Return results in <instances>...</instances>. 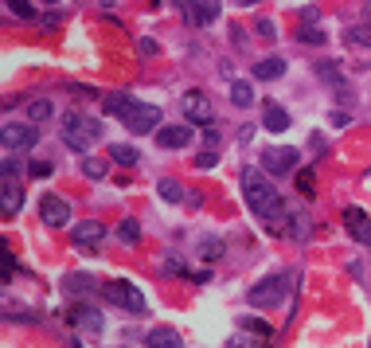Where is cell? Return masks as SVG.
<instances>
[{
    "label": "cell",
    "mask_w": 371,
    "mask_h": 348,
    "mask_svg": "<svg viewBox=\"0 0 371 348\" xmlns=\"http://www.w3.org/2000/svg\"><path fill=\"white\" fill-rule=\"evenodd\" d=\"M137 51H141L145 59H153V55L161 51V44H156V39H148V36H145V39H137Z\"/></svg>",
    "instance_id": "ab89813d"
},
{
    "label": "cell",
    "mask_w": 371,
    "mask_h": 348,
    "mask_svg": "<svg viewBox=\"0 0 371 348\" xmlns=\"http://www.w3.org/2000/svg\"><path fill=\"white\" fill-rule=\"evenodd\" d=\"M0 204H4V215H16L24 208V188L20 180H4V188H0Z\"/></svg>",
    "instance_id": "2e32d148"
},
{
    "label": "cell",
    "mask_w": 371,
    "mask_h": 348,
    "mask_svg": "<svg viewBox=\"0 0 371 348\" xmlns=\"http://www.w3.org/2000/svg\"><path fill=\"white\" fill-rule=\"evenodd\" d=\"M285 74V59H258L254 63V79H262V82H274V79H282Z\"/></svg>",
    "instance_id": "e0dca14e"
},
{
    "label": "cell",
    "mask_w": 371,
    "mask_h": 348,
    "mask_svg": "<svg viewBox=\"0 0 371 348\" xmlns=\"http://www.w3.org/2000/svg\"><path fill=\"white\" fill-rule=\"evenodd\" d=\"M28 172H31V177H36V180L51 177V161H31V164H28Z\"/></svg>",
    "instance_id": "f35d334b"
},
{
    "label": "cell",
    "mask_w": 371,
    "mask_h": 348,
    "mask_svg": "<svg viewBox=\"0 0 371 348\" xmlns=\"http://www.w3.org/2000/svg\"><path fill=\"white\" fill-rule=\"evenodd\" d=\"M94 286H98V282L90 274H67V278H63V289H67V294H90Z\"/></svg>",
    "instance_id": "603a6c76"
},
{
    "label": "cell",
    "mask_w": 371,
    "mask_h": 348,
    "mask_svg": "<svg viewBox=\"0 0 371 348\" xmlns=\"http://www.w3.org/2000/svg\"><path fill=\"white\" fill-rule=\"evenodd\" d=\"M71 321L78 325V333H90V337H98L106 329V321H102V313L94 309V305H86V302H74V309H71Z\"/></svg>",
    "instance_id": "30bf717a"
},
{
    "label": "cell",
    "mask_w": 371,
    "mask_h": 348,
    "mask_svg": "<svg viewBox=\"0 0 371 348\" xmlns=\"http://www.w3.org/2000/svg\"><path fill=\"white\" fill-rule=\"evenodd\" d=\"M243 329L250 337H258V341H270V337H274V329H270L266 321H258V317H243Z\"/></svg>",
    "instance_id": "4316f807"
},
{
    "label": "cell",
    "mask_w": 371,
    "mask_h": 348,
    "mask_svg": "<svg viewBox=\"0 0 371 348\" xmlns=\"http://www.w3.org/2000/svg\"><path fill=\"white\" fill-rule=\"evenodd\" d=\"M348 39H352L356 47H371V20H367V24H356V28L348 31Z\"/></svg>",
    "instance_id": "f546056e"
},
{
    "label": "cell",
    "mask_w": 371,
    "mask_h": 348,
    "mask_svg": "<svg viewBox=\"0 0 371 348\" xmlns=\"http://www.w3.org/2000/svg\"><path fill=\"white\" fill-rule=\"evenodd\" d=\"M4 4H8V12L20 16V20H39V16H36V4H31V0H4Z\"/></svg>",
    "instance_id": "83f0119b"
},
{
    "label": "cell",
    "mask_w": 371,
    "mask_h": 348,
    "mask_svg": "<svg viewBox=\"0 0 371 348\" xmlns=\"http://www.w3.org/2000/svg\"><path fill=\"white\" fill-rule=\"evenodd\" d=\"M243 196L266 227H278V231L285 227V204L278 196L274 180L266 177V169H243Z\"/></svg>",
    "instance_id": "6da1fadb"
},
{
    "label": "cell",
    "mask_w": 371,
    "mask_h": 348,
    "mask_svg": "<svg viewBox=\"0 0 371 348\" xmlns=\"http://www.w3.org/2000/svg\"><path fill=\"white\" fill-rule=\"evenodd\" d=\"M39 219H44L47 227H67V219H71V204L63 200V196L47 192L44 200H39Z\"/></svg>",
    "instance_id": "9c48e42d"
},
{
    "label": "cell",
    "mask_w": 371,
    "mask_h": 348,
    "mask_svg": "<svg viewBox=\"0 0 371 348\" xmlns=\"http://www.w3.org/2000/svg\"><path fill=\"white\" fill-rule=\"evenodd\" d=\"M0 145H4L8 153H20V149L39 145V134H36L31 121H8V126L0 129Z\"/></svg>",
    "instance_id": "8992f818"
},
{
    "label": "cell",
    "mask_w": 371,
    "mask_h": 348,
    "mask_svg": "<svg viewBox=\"0 0 371 348\" xmlns=\"http://www.w3.org/2000/svg\"><path fill=\"white\" fill-rule=\"evenodd\" d=\"M309 231H312L309 215H301V212H297L293 219H290V227H285V235H290V239H297V243H305V239H309Z\"/></svg>",
    "instance_id": "d4e9b609"
},
{
    "label": "cell",
    "mask_w": 371,
    "mask_h": 348,
    "mask_svg": "<svg viewBox=\"0 0 371 348\" xmlns=\"http://www.w3.org/2000/svg\"><path fill=\"white\" fill-rule=\"evenodd\" d=\"M200 254H203V259H219V254H223V239H203Z\"/></svg>",
    "instance_id": "d6a6232c"
},
{
    "label": "cell",
    "mask_w": 371,
    "mask_h": 348,
    "mask_svg": "<svg viewBox=\"0 0 371 348\" xmlns=\"http://www.w3.org/2000/svg\"><path fill=\"white\" fill-rule=\"evenodd\" d=\"M297 39H301V44H325V31H320V28H305V24H301V31H297Z\"/></svg>",
    "instance_id": "1f68e13d"
},
{
    "label": "cell",
    "mask_w": 371,
    "mask_h": 348,
    "mask_svg": "<svg viewBox=\"0 0 371 348\" xmlns=\"http://www.w3.org/2000/svg\"><path fill=\"white\" fill-rule=\"evenodd\" d=\"M47 4H55V0H47Z\"/></svg>",
    "instance_id": "7dc6e473"
},
{
    "label": "cell",
    "mask_w": 371,
    "mask_h": 348,
    "mask_svg": "<svg viewBox=\"0 0 371 348\" xmlns=\"http://www.w3.org/2000/svg\"><path fill=\"white\" fill-rule=\"evenodd\" d=\"M195 4H200V12H203V20H208V24H215V20H219V12H223L219 0H195Z\"/></svg>",
    "instance_id": "4dcf8cb0"
},
{
    "label": "cell",
    "mask_w": 371,
    "mask_h": 348,
    "mask_svg": "<svg viewBox=\"0 0 371 348\" xmlns=\"http://www.w3.org/2000/svg\"><path fill=\"white\" fill-rule=\"evenodd\" d=\"M55 24H59V16H55V12L39 16V28H44V31H55Z\"/></svg>",
    "instance_id": "ee69618b"
},
{
    "label": "cell",
    "mask_w": 371,
    "mask_h": 348,
    "mask_svg": "<svg viewBox=\"0 0 371 348\" xmlns=\"http://www.w3.org/2000/svg\"><path fill=\"white\" fill-rule=\"evenodd\" d=\"M317 16H320V8H317V4H309V8H301V20H305V24H309V28H312V24H317Z\"/></svg>",
    "instance_id": "b9f144b4"
},
{
    "label": "cell",
    "mask_w": 371,
    "mask_h": 348,
    "mask_svg": "<svg viewBox=\"0 0 371 348\" xmlns=\"http://www.w3.org/2000/svg\"><path fill=\"white\" fill-rule=\"evenodd\" d=\"M102 121L98 118H90V114H63V121H59V134H63V145H71V149H78V153H86L90 145H94L98 137H102Z\"/></svg>",
    "instance_id": "7a4b0ae2"
},
{
    "label": "cell",
    "mask_w": 371,
    "mask_h": 348,
    "mask_svg": "<svg viewBox=\"0 0 371 348\" xmlns=\"http://www.w3.org/2000/svg\"><path fill=\"white\" fill-rule=\"evenodd\" d=\"M106 297H110L118 309H126V313H133V317H141V313H148V302H145V294L133 286V282H126V278H113V282H106Z\"/></svg>",
    "instance_id": "277c9868"
},
{
    "label": "cell",
    "mask_w": 371,
    "mask_h": 348,
    "mask_svg": "<svg viewBox=\"0 0 371 348\" xmlns=\"http://www.w3.org/2000/svg\"><path fill=\"white\" fill-rule=\"evenodd\" d=\"M118 239L126 247H137V243H141V223H137V219H121L118 223Z\"/></svg>",
    "instance_id": "cb8c5ba5"
},
{
    "label": "cell",
    "mask_w": 371,
    "mask_h": 348,
    "mask_svg": "<svg viewBox=\"0 0 371 348\" xmlns=\"http://www.w3.org/2000/svg\"><path fill=\"white\" fill-rule=\"evenodd\" d=\"M297 188H301V192L309 196V200H312V196H317V184H312V172H309V169H305L301 177H297Z\"/></svg>",
    "instance_id": "d590c367"
},
{
    "label": "cell",
    "mask_w": 371,
    "mask_h": 348,
    "mask_svg": "<svg viewBox=\"0 0 371 348\" xmlns=\"http://www.w3.org/2000/svg\"><path fill=\"white\" fill-rule=\"evenodd\" d=\"M344 227H348V235L356 239V243H364V247H371V219H367V212L364 208H344Z\"/></svg>",
    "instance_id": "8fae6325"
},
{
    "label": "cell",
    "mask_w": 371,
    "mask_h": 348,
    "mask_svg": "<svg viewBox=\"0 0 371 348\" xmlns=\"http://www.w3.org/2000/svg\"><path fill=\"white\" fill-rule=\"evenodd\" d=\"M102 239H106V223L102 219H86V223L74 227V247H78V251H94Z\"/></svg>",
    "instance_id": "7c38bea8"
},
{
    "label": "cell",
    "mask_w": 371,
    "mask_h": 348,
    "mask_svg": "<svg viewBox=\"0 0 371 348\" xmlns=\"http://www.w3.org/2000/svg\"><path fill=\"white\" fill-rule=\"evenodd\" d=\"M24 177V161H16V156H4V180H20Z\"/></svg>",
    "instance_id": "836d02e7"
},
{
    "label": "cell",
    "mask_w": 371,
    "mask_h": 348,
    "mask_svg": "<svg viewBox=\"0 0 371 348\" xmlns=\"http://www.w3.org/2000/svg\"><path fill=\"white\" fill-rule=\"evenodd\" d=\"M262 129H270V134H285V129H290V114H285L278 102H266V114H262Z\"/></svg>",
    "instance_id": "5bb4252c"
},
{
    "label": "cell",
    "mask_w": 371,
    "mask_h": 348,
    "mask_svg": "<svg viewBox=\"0 0 371 348\" xmlns=\"http://www.w3.org/2000/svg\"><path fill=\"white\" fill-rule=\"evenodd\" d=\"M254 31H258L262 39H274V36H278V24H274V20H266V16H262V20L254 24Z\"/></svg>",
    "instance_id": "e575fe53"
},
{
    "label": "cell",
    "mask_w": 371,
    "mask_h": 348,
    "mask_svg": "<svg viewBox=\"0 0 371 348\" xmlns=\"http://www.w3.org/2000/svg\"><path fill=\"white\" fill-rule=\"evenodd\" d=\"M215 164H219V153H215V149H208V153L195 156V169H215Z\"/></svg>",
    "instance_id": "74e56055"
},
{
    "label": "cell",
    "mask_w": 371,
    "mask_h": 348,
    "mask_svg": "<svg viewBox=\"0 0 371 348\" xmlns=\"http://www.w3.org/2000/svg\"><path fill=\"white\" fill-rule=\"evenodd\" d=\"M156 145H161V149L192 145V126H161V129H156Z\"/></svg>",
    "instance_id": "4fadbf2b"
},
{
    "label": "cell",
    "mask_w": 371,
    "mask_h": 348,
    "mask_svg": "<svg viewBox=\"0 0 371 348\" xmlns=\"http://www.w3.org/2000/svg\"><path fill=\"white\" fill-rule=\"evenodd\" d=\"M148 4H161V0H148Z\"/></svg>",
    "instance_id": "bcb514c9"
},
{
    "label": "cell",
    "mask_w": 371,
    "mask_h": 348,
    "mask_svg": "<svg viewBox=\"0 0 371 348\" xmlns=\"http://www.w3.org/2000/svg\"><path fill=\"white\" fill-rule=\"evenodd\" d=\"M328 121H332L336 129H344V126H348V121H352V114H344V110H332V114H328Z\"/></svg>",
    "instance_id": "60d3db41"
},
{
    "label": "cell",
    "mask_w": 371,
    "mask_h": 348,
    "mask_svg": "<svg viewBox=\"0 0 371 348\" xmlns=\"http://www.w3.org/2000/svg\"><path fill=\"white\" fill-rule=\"evenodd\" d=\"M297 161H301V153H297L293 145H274V149L262 153V169H266L270 177H285V172H293Z\"/></svg>",
    "instance_id": "52a82bcc"
},
{
    "label": "cell",
    "mask_w": 371,
    "mask_h": 348,
    "mask_svg": "<svg viewBox=\"0 0 371 348\" xmlns=\"http://www.w3.org/2000/svg\"><path fill=\"white\" fill-rule=\"evenodd\" d=\"M110 161H118V164H137V161H141V153H137L133 145H110Z\"/></svg>",
    "instance_id": "484cf974"
},
{
    "label": "cell",
    "mask_w": 371,
    "mask_h": 348,
    "mask_svg": "<svg viewBox=\"0 0 371 348\" xmlns=\"http://www.w3.org/2000/svg\"><path fill=\"white\" fill-rule=\"evenodd\" d=\"M145 344L148 348H184V341H180V333H176V329H148V333H145Z\"/></svg>",
    "instance_id": "9a60e30c"
},
{
    "label": "cell",
    "mask_w": 371,
    "mask_h": 348,
    "mask_svg": "<svg viewBox=\"0 0 371 348\" xmlns=\"http://www.w3.org/2000/svg\"><path fill=\"white\" fill-rule=\"evenodd\" d=\"M317 74H320V79H328V82H340V71H336V63H317Z\"/></svg>",
    "instance_id": "8d00e7d4"
},
{
    "label": "cell",
    "mask_w": 371,
    "mask_h": 348,
    "mask_svg": "<svg viewBox=\"0 0 371 348\" xmlns=\"http://www.w3.org/2000/svg\"><path fill=\"white\" fill-rule=\"evenodd\" d=\"M126 129L129 134H156V129H161V110H156V106H145V102H137L133 110L126 114Z\"/></svg>",
    "instance_id": "ba28073f"
},
{
    "label": "cell",
    "mask_w": 371,
    "mask_h": 348,
    "mask_svg": "<svg viewBox=\"0 0 371 348\" xmlns=\"http://www.w3.org/2000/svg\"><path fill=\"white\" fill-rule=\"evenodd\" d=\"M227 348H258V344H254L250 337L243 333V337H230V344H227Z\"/></svg>",
    "instance_id": "7bdbcfd3"
},
{
    "label": "cell",
    "mask_w": 371,
    "mask_h": 348,
    "mask_svg": "<svg viewBox=\"0 0 371 348\" xmlns=\"http://www.w3.org/2000/svg\"><path fill=\"white\" fill-rule=\"evenodd\" d=\"M180 8H184V16H188V24H192V28H208V20H203V12H200V4H195V0H180Z\"/></svg>",
    "instance_id": "f1b7e54d"
},
{
    "label": "cell",
    "mask_w": 371,
    "mask_h": 348,
    "mask_svg": "<svg viewBox=\"0 0 371 348\" xmlns=\"http://www.w3.org/2000/svg\"><path fill=\"white\" fill-rule=\"evenodd\" d=\"M238 4H262V0H238Z\"/></svg>",
    "instance_id": "f6af8a7d"
},
{
    "label": "cell",
    "mask_w": 371,
    "mask_h": 348,
    "mask_svg": "<svg viewBox=\"0 0 371 348\" xmlns=\"http://www.w3.org/2000/svg\"><path fill=\"white\" fill-rule=\"evenodd\" d=\"M180 110H184V118L192 121V126H211V121H215V106H211V98L203 94V90H188V94L180 98Z\"/></svg>",
    "instance_id": "5b68a950"
},
{
    "label": "cell",
    "mask_w": 371,
    "mask_h": 348,
    "mask_svg": "<svg viewBox=\"0 0 371 348\" xmlns=\"http://www.w3.org/2000/svg\"><path fill=\"white\" fill-rule=\"evenodd\" d=\"M290 286H293V274H290V270H278V274L262 278L258 286H250V294H246V302H250L254 309H270V305L285 302V294H290Z\"/></svg>",
    "instance_id": "3957f363"
},
{
    "label": "cell",
    "mask_w": 371,
    "mask_h": 348,
    "mask_svg": "<svg viewBox=\"0 0 371 348\" xmlns=\"http://www.w3.org/2000/svg\"><path fill=\"white\" fill-rule=\"evenodd\" d=\"M24 114H28V121L36 126V121H47V118H55V102L51 98H31L28 106H24Z\"/></svg>",
    "instance_id": "ac0fdd59"
},
{
    "label": "cell",
    "mask_w": 371,
    "mask_h": 348,
    "mask_svg": "<svg viewBox=\"0 0 371 348\" xmlns=\"http://www.w3.org/2000/svg\"><path fill=\"white\" fill-rule=\"evenodd\" d=\"M230 102L243 106V110H246V106H254V86H250V82H243V79H235V82H230Z\"/></svg>",
    "instance_id": "44dd1931"
},
{
    "label": "cell",
    "mask_w": 371,
    "mask_h": 348,
    "mask_svg": "<svg viewBox=\"0 0 371 348\" xmlns=\"http://www.w3.org/2000/svg\"><path fill=\"white\" fill-rule=\"evenodd\" d=\"M106 172H110V164L102 161V156H82V177L86 180H106Z\"/></svg>",
    "instance_id": "ffe728a7"
},
{
    "label": "cell",
    "mask_w": 371,
    "mask_h": 348,
    "mask_svg": "<svg viewBox=\"0 0 371 348\" xmlns=\"http://www.w3.org/2000/svg\"><path fill=\"white\" fill-rule=\"evenodd\" d=\"M156 192H161V200H168V204L188 200L184 184H180V180H172V177H161V180H156Z\"/></svg>",
    "instance_id": "d6986e66"
},
{
    "label": "cell",
    "mask_w": 371,
    "mask_h": 348,
    "mask_svg": "<svg viewBox=\"0 0 371 348\" xmlns=\"http://www.w3.org/2000/svg\"><path fill=\"white\" fill-rule=\"evenodd\" d=\"M102 102H106V114H118V118H126V114L129 110H133V98H129V94H106L102 98Z\"/></svg>",
    "instance_id": "7402d4cb"
}]
</instances>
